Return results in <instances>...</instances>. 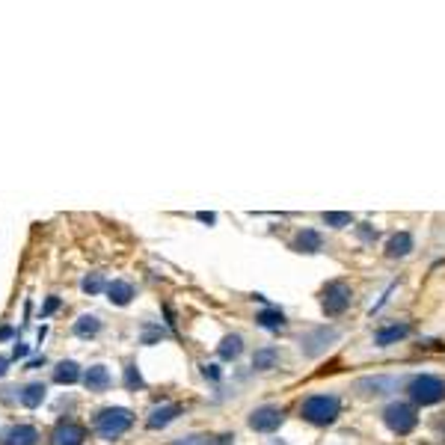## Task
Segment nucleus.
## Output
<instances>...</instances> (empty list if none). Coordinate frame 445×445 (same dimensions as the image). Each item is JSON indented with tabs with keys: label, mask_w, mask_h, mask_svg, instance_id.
I'll return each instance as SVG.
<instances>
[{
	"label": "nucleus",
	"mask_w": 445,
	"mask_h": 445,
	"mask_svg": "<svg viewBox=\"0 0 445 445\" xmlns=\"http://www.w3.org/2000/svg\"><path fill=\"white\" fill-rule=\"evenodd\" d=\"M300 413H303V419L309 425H318V427H327L333 425L339 419L341 413V404L336 395H312L303 401V407H300Z\"/></svg>",
	"instance_id": "f257e3e1"
},
{
	"label": "nucleus",
	"mask_w": 445,
	"mask_h": 445,
	"mask_svg": "<svg viewBox=\"0 0 445 445\" xmlns=\"http://www.w3.org/2000/svg\"><path fill=\"white\" fill-rule=\"evenodd\" d=\"M131 425H134V413L125 410V407H107L95 415V434L107 442L119 439Z\"/></svg>",
	"instance_id": "f03ea898"
},
{
	"label": "nucleus",
	"mask_w": 445,
	"mask_h": 445,
	"mask_svg": "<svg viewBox=\"0 0 445 445\" xmlns=\"http://www.w3.org/2000/svg\"><path fill=\"white\" fill-rule=\"evenodd\" d=\"M407 392H410V398L415 401V404L430 407V404H439V401L445 398V383L434 374H419V377L410 380Z\"/></svg>",
	"instance_id": "7ed1b4c3"
},
{
	"label": "nucleus",
	"mask_w": 445,
	"mask_h": 445,
	"mask_svg": "<svg viewBox=\"0 0 445 445\" xmlns=\"http://www.w3.org/2000/svg\"><path fill=\"white\" fill-rule=\"evenodd\" d=\"M383 422H386V427H389L392 434L404 437V434H410L415 425H419V415H415V410L410 404H389L383 410Z\"/></svg>",
	"instance_id": "20e7f679"
},
{
	"label": "nucleus",
	"mask_w": 445,
	"mask_h": 445,
	"mask_svg": "<svg viewBox=\"0 0 445 445\" xmlns=\"http://www.w3.org/2000/svg\"><path fill=\"white\" fill-rule=\"evenodd\" d=\"M321 306H324L327 315H333V318L341 315V312H348V306H350V285L341 282V279L329 282L324 288V294H321Z\"/></svg>",
	"instance_id": "39448f33"
},
{
	"label": "nucleus",
	"mask_w": 445,
	"mask_h": 445,
	"mask_svg": "<svg viewBox=\"0 0 445 445\" xmlns=\"http://www.w3.org/2000/svg\"><path fill=\"white\" fill-rule=\"evenodd\" d=\"M336 339H339V329L318 327V329H312V333H306L303 339H300V350H303L306 356H321Z\"/></svg>",
	"instance_id": "423d86ee"
},
{
	"label": "nucleus",
	"mask_w": 445,
	"mask_h": 445,
	"mask_svg": "<svg viewBox=\"0 0 445 445\" xmlns=\"http://www.w3.org/2000/svg\"><path fill=\"white\" fill-rule=\"evenodd\" d=\"M282 410L279 407H258L250 413V427L258 430V434H274V430L282 425Z\"/></svg>",
	"instance_id": "0eeeda50"
},
{
	"label": "nucleus",
	"mask_w": 445,
	"mask_h": 445,
	"mask_svg": "<svg viewBox=\"0 0 445 445\" xmlns=\"http://www.w3.org/2000/svg\"><path fill=\"white\" fill-rule=\"evenodd\" d=\"M86 430L75 422H60L51 434V445H83Z\"/></svg>",
	"instance_id": "6e6552de"
},
{
	"label": "nucleus",
	"mask_w": 445,
	"mask_h": 445,
	"mask_svg": "<svg viewBox=\"0 0 445 445\" xmlns=\"http://www.w3.org/2000/svg\"><path fill=\"white\" fill-rule=\"evenodd\" d=\"M39 430L33 425H12L4 434V445H36Z\"/></svg>",
	"instance_id": "1a4fd4ad"
},
{
	"label": "nucleus",
	"mask_w": 445,
	"mask_h": 445,
	"mask_svg": "<svg viewBox=\"0 0 445 445\" xmlns=\"http://www.w3.org/2000/svg\"><path fill=\"white\" fill-rule=\"evenodd\" d=\"M181 415V407L178 404H161V407H154L152 413H149V419H146V425L152 427V430H161V427H166V425H172Z\"/></svg>",
	"instance_id": "9d476101"
},
{
	"label": "nucleus",
	"mask_w": 445,
	"mask_h": 445,
	"mask_svg": "<svg viewBox=\"0 0 445 445\" xmlns=\"http://www.w3.org/2000/svg\"><path fill=\"white\" fill-rule=\"evenodd\" d=\"M83 386H86V392H107V389H110V371H107L104 365L86 368Z\"/></svg>",
	"instance_id": "9b49d317"
},
{
	"label": "nucleus",
	"mask_w": 445,
	"mask_h": 445,
	"mask_svg": "<svg viewBox=\"0 0 445 445\" xmlns=\"http://www.w3.org/2000/svg\"><path fill=\"white\" fill-rule=\"evenodd\" d=\"M107 300H110L113 306H128L134 300V285L131 282H122V279L107 282Z\"/></svg>",
	"instance_id": "f8f14e48"
},
{
	"label": "nucleus",
	"mask_w": 445,
	"mask_h": 445,
	"mask_svg": "<svg viewBox=\"0 0 445 445\" xmlns=\"http://www.w3.org/2000/svg\"><path fill=\"white\" fill-rule=\"evenodd\" d=\"M410 336V327L407 324H389V327H383L374 333V344L377 348H389V344L401 341V339H407Z\"/></svg>",
	"instance_id": "ddd939ff"
},
{
	"label": "nucleus",
	"mask_w": 445,
	"mask_h": 445,
	"mask_svg": "<svg viewBox=\"0 0 445 445\" xmlns=\"http://www.w3.org/2000/svg\"><path fill=\"white\" fill-rule=\"evenodd\" d=\"M45 395H48V389H45V383H27L24 389L18 392V401L27 407V410H33V407H39L42 401H45Z\"/></svg>",
	"instance_id": "4468645a"
},
{
	"label": "nucleus",
	"mask_w": 445,
	"mask_h": 445,
	"mask_svg": "<svg viewBox=\"0 0 445 445\" xmlns=\"http://www.w3.org/2000/svg\"><path fill=\"white\" fill-rule=\"evenodd\" d=\"M324 247V238L315 232V228H303L297 238H294V250L297 252H318Z\"/></svg>",
	"instance_id": "2eb2a0df"
},
{
	"label": "nucleus",
	"mask_w": 445,
	"mask_h": 445,
	"mask_svg": "<svg viewBox=\"0 0 445 445\" xmlns=\"http://www.w3.org/2000/svg\"><path fill=\"white\" fill-rule=\"evenodd\" d=\"M413 250V235L410 232H398L389 238V243H386V252H389V258H401L407 255Z\"/></svg>",
	"instance_id": "dca6fc26"
},
{
	"label": "nucleus",
	"mask_w": 445,
	"mask_h": 445,
	"mask_svg": "<svg viewBox=\"0 0 445 445\" xmlns=\"http://www.w3.org/2000/svg\"><path fill=\"white\" fill-rule=\"evenodd\" d=\"M279 365V350L276 348H262L252 353V368L255 371H270Z\"/></svg>",
	"instance_id": "f3484780"
},
{
	"label": "nucleus",
	"mask_w": 445,
	"mask_h": 445,
	"mask_svg": "<svg viewBox=\"0 0 445 445\" xmlns=\"http://www.w3.org/2000/svg\"><path fill=\"white\" fill-rule=\"evenodd\" d=\"M398 380L395 377H368V380H360L356 389H371L368 395H386L389 389H395Z\"/></svg>",
	"instance_id": "a211bd4d"
},
{
	"label": "nucleus",
	"mask_w": 445,
	"mask_h": 445,
	"mask_svg": "<svg viewBox=\"0 0 445 445\" xmlns=\"http://www.w3.org/2000/svg\"><path fill=\"white\" fill-rule=\"evenodd\" d=\"M54 380L60 383V386H71V383H78V380H80V368H78V362H71V360L60 362V365L54 368Z\"/></svg>",
	"instance_id": "6ab92c4d"
},
{
	"label": "nucleus",
	"mask_w": 445,
	"mask_h": 445,
	"mask_svg": "<svg viewBox=\"0 0 445 445\" xmlns=\"http://www.w3.org/2000/svg\"><path fill=\"white\" fill-rule=\"evenodd\" d=\"M240 350H243V341H240V336H226L223 341H220V360H238L240 356Z\"/></svg>",
	"instance_id": "aec40b11"
},
{
	"label": "nucleus",
	"mask_w": 445,
	"mask_h": 445,
	"mask_svg": "<svg viewBox=\"0 0 445 445\" xmlns=\"http://www.w3.org/2000/svg\"><path fill=\"white\" fill-rule=\"evenodd\" d=\"M98 329H102V321H98L95 315H80V318H78V324H75V333H78L80 339H90V336H95Z\"/></svg>",
	"instance_id": "412c9836"
},
{
	"label": "nucleus",
	"mask_w": 445,
	"mask_h": 445,
	"mask_svg": "<svg viewBox=\"0 0 445 445\" xmlns=\"http://www.w3.org/2000/svg\"><path fill=\"white\" fill-rule=\"evenodd\" d=\"M258 327H264V329H279L285 327V315L279 309H264V312H258Z\"/></svg>",
	"instance_id": "4be33fe9"
},
{
	"label": "nucleus",
	"mask_w": 445,
	"mask_h": 445,
	"mask_svg": "<svg viewBox=\"0 0 445 445\" xmlns=\"http://www.w3.org/2000/svg\"><path fill=\"white\" fill-rule=\"evenodd\" d=\"M324 223L333 226V228H344V226L353 223V217H350V214H344V211H329V214H324Z\"/></svg>",
	"instance_id": "5701e85b"
},
{
	"label": "nucleus",
	"mask_w": 445,
	"mask_h": 445,
	"mask_svg": "<svg viewBox=\"0 0 445 445\" xmlns=\"http://www.w3.org/2000/svg\"><path fill=\"white\" fill-rule=\"evenodd\" d=\"M80 288H83L86 294H98V291H107V285H104L102 274H90V276L80 282Z\"/></svg>",
	"instance_id": "b1692460"
},
{
	"label": "nucleus",
	"mask_w": 445,
	"mask_h": 445,
	"mask_svg": "<svg viewBox=\"0 0 445 445\" xmlns=\"http://www.w3.org/2000/svg\"><path fill=\"white\" fill-rule=\"evenodd\" d=\"M125 386H128L131 392H137V389H142V386H146V383H142V374H140L137 365H128V368H125Z\"/></svg>",
	"instance_id": "393cba45"
},
{
	"label": "nucleus",
	"mask_w": 445,
	"mask_h": 445,
	"mask_svg": "<svg viewBox=\"0 0 445 445\" xmlns=\"http://www.w3.org/2000/svg\"><path fill=\"white\" fill-rule=\"evenodd\" d=\"M172 445H217V442H214V437H208V434H190V437L176 439Z\"/></svg>",
	"instance_id": "a878e982"
},
{
	"label": "nucleus",
	"mask_w": 445,
	"mask_h": 445,
	"mask_svg": "<svg viewBox=\"0 0 445 445\" xmlns=\"http://www.w3.org/2000/svg\"><path fill=\"white\" fill-rule=\"evenodd\" d=\"M56 309H60V297H48V303L42 306V318H48V315H54Z\"/></svg>",
	"instance_id": "bb28decb"
},
{
	"label": "nucleus",
	"mask_w": 445,
	"mask_h": 445,
	"mask_svg": "<svg viewBox=\"0 0 445 445\" xmlns=\"http://www.w3.org/2000/svg\"><path fill=\"white\" fill-rule=\"evenodd\" d=\"M27 353H30L27 344H16V348H12V360H27Z\"/></svg>",
	"instance_id": "cd10ccee"
},
{
	"label": "nucleus",
	"mask_w": 445,
	"mask_h": 445,
	"mask_svg": "<svg viewBox=\"0 0 445 445\" xmlns=\"http://www.w3.org/2000/svg\"><path fill=\"white\" fill-rule=\"evenodd\" d=\"M202 374L211 377V380H220V368L217 365H202Z\"/></svg>",
	"instance_id": "c85d7f7f"
},
{
	"label": "nucleus",
	"mask_w": 445,
	"mask_h": 445,
	"mask_svg": "<svg viewBox=\"0 0 445 445\" xmlns=\"http://www.w3.org/2000/svg\"><path fill=\"white\" fill-rule=\"evenodd\" d=\"M360 238L362 240H374L377 238V228H360Z\"/></svg>",
	"instance_id": "c756f323"
},
{
	"label": "nucleus",
	"mask_w": 445,
	"mask_h": 445,
	"mask_svg": "<svg viewBox=\"0 0 445 445\" xmlns=\"http://www.w3.org/2000/svg\"><path fill=\"white\" fill-rule=\"evenodd\" d=\"M199 220H202V223H214L217 217H214V214H208V211H199Z\"/></svg>",
	"instance_id": "7c9ffc66"
},
{
	"label": "nucleus",
	"mask_w": 445,
	"mask_h": 445,
	"mask_svg": "<svg viewBox=\"0 0 445 445\" xmlns=\"http://www.w3.org/2000/svg\"><path fill=\"white\" fill-rule=\"evenodd\" d=\"M6 371H9V360H6V356H0V377H4Z\"/></svg>",
	"instance_id": "2f4dec72"
},
{
	"label": "nucleus",
	"mask_w": 445,
	"mask_h": 445,
	"mask_svg": "<svg viewBox=\"0 0 445 445\" xmlns=\"http://www.w3.org/2000/svg\"><path fill=\"white\" fill-rule=\"evenodd\" d=\"M274 445H285V442H274Z\"/></svg>",
	"instance_id": "473e14b6"
}]
</instances>
